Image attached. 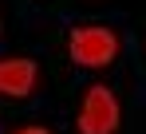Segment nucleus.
Listing matches in <instances>:
<instances>
[{"mask_svg":"<svg viewBox=\"0 0 146 134\" xmlns=\"http://www.w3.org/2000/svg\"><path fill=\"white\" fill-rule=\"evenodd\" d=\"M115 51H119V40L107 28H79L71 36V59L79 67H103L115 59Z\"/></svg>","mask_w":146,"mask_h":134,"instance_id":"f257e3e1","label":"nucleus"},{"mask_svg":"<svg viewBox=\"0 0 146 134\" xmlns=\"http://www.w3.org/2000/svg\"><path fill=\"white\" fill-rule=\"evenodd\" d=\"M119 126V103L107 87H91L87 103H83V114H79V130L83 134H115Z\"/></svg>","mask_w":146,"mask_h":134,"instance_id":"f03ea898","label":"nucleus"},{"mask_svg":"<svg viewBox=\"0 0 146 134\" xmlns=\"http://www.w3.org/2000/svg\"><path fill=\"white\" fill-rule=\"evenodd\" d=\"M32 87H36L32 59H4L0 63V95H28Z\"/></svg>","mask_w":146,"mask_h":134,"instance_id":"7ed1b4c3","label":"nucleus"},{"mask_svg":"<svg viewBox=\"0 0 146 134\" xmlns=\"http://www.w3.org/2000/svg\"><path fill=\"white\" fill-rule=\"evenodd\" d=\"M20 134H48V130H40V126H32V130H20Z\"/></svg>","mask_w":146,"mask_h":134,"instance_id":"20e7f679","label":"nucleus"}]
</instances>
